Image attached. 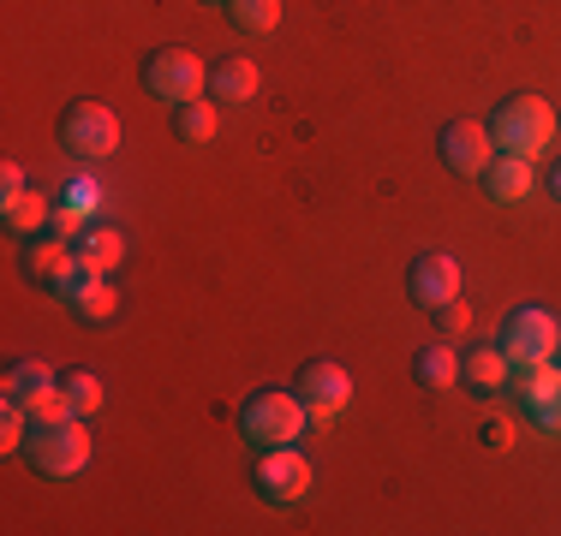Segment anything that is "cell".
Here are the masks:
<instances>
[{
    "label": "cell",
    "mask_w": 561,
    "mask_h": 536,
    "mask_svg": "<svg viewBox=\"0 0 561 536\" xmlns=\"http://www.w3.org/2000/svg\"><path fill=\"white\" fill-rule=\"evenodd\" d=\"M490 126V138H496V155H526V161H538L543 150L556 143V107L543 102V96H507L496 114L484 119Z\"/></svg>",
    "instance_id": "cell-1"
},
{
    "label": "cell",
    "mask_w": 561,
    "mask_h": 536,
    "mask_svg": "<svg viewBox=\"0 0 561 536\" xmlns=\"http://www.w3.org/2000/svg\"><path fill=\"white\" fill-rule=\"evenodd\" d=\"M239 429H245L257 447H293V441L311 429V411L293 387H257V394L239 406Z\"/></svg>",
    "instance_id": "cell-2"
},
{
    "label": "cell",
    "mask_w": 561,
    "mask_h": 536,
    "mask_svg": "<svg viewBox=\"0 0 561 536\" xmlns=\"http://www.w3.org/2000/svg\"><path fill=\"white\" fill-rule=\"evenodd\" d=\"M24 453H31V465H36L48 482H72V477L90 465V429H84V418L36 423L31 441H24Z\"/></svg>",
    "instance_id": "cell-3"
},
{
    "label": "cell",
    "mask_w": 561,
    "mask_h": 536,
    "mask_svg": "<svg viewBox=\"0 0 561 536\" xmlns=\"http://www.w3.org/2000/svg\"><path fill=\"white\" fill-rule=\"evenodd\" d=\"M144 90H150L156 102L180 107V102H192L209 90V66L197 60L192 48H156L150 60H144Z\"/></svg>",
    "instance_id": "cell-4"
},
{
    "label": "cell",
    "mask_w": 561,
    "mask_h": 536,
    "mask_svg": "<svg viewBox=\"0 0 561 536\" xmlns=\"http://www.w3.org/2000/svg\"><path fill=\"white\" fill-rule=\"evenodd\" d=\"M496 346L507 352V364H550L561 352V322L538 304H519V311H507Z\"/></svg>",
    "instance_id": "cell-5"
},
{
    "label": "cell",
    "mask_w": 561,
    "mask_h": 536,
    "mask_svg": "<svg viewBox=\"0 0 561 536\" xmlns=\"http://www.w3.org/2000/svg\"><path fill=\"white\" fill-rule=\"evenodd\" d=\"M60 143L72 155H84V161H102V155H114L119 150V119H114V107H102V102H72L60 114Z\"/></svg>",
    "instance_id": "cell-6"
},
{
    "label": "cell",
    "mask_w": 561,
    "mask_h": 536,
    "mask_svg": "<svg viewBox=\"0 0 561 536\" xmlns=\"http://www.w3.org/2000/svg\"><path fill=\"white\" fill-rule=\"evenodd\" d=\"M293 394L305 399L311 423H329V418H341L346 399H353V375H346L335 358H311V364L299 370V382H293Z\"/></svg>",
    "instance_id": "cell-7"
},
{
    "label": "cell",
    "mask_w": 561,
    "mask_h": 536,
    "mask_svg": "<svg viewBox=\"0 0 561 536\" xmlns=\"http://www.w3.org/2000/svg\"><path fill=\"white\" fill-rule=\"evenodd\" d=\"M443 161L460 179H484V167L496 161V138L484 119H448L443 126Z\"/></svg>",
    "instance_id": "cell-8"
},
{
    "label": "cell",
    "mask_w": 561,
    "mask_h": 536,
    "mask_svg": "<svg viewBox=\"0 0 561 536\" xmlns=\"http://www.w3.org/2000/svg\"><path fill=\"white\" fill-rule=\"evenodd\" d=\"M251 482H257L263 501L287 506V501H299V494L311 489V465H305L299 447H263V459H257V471H251Z\"/></svg>",
    "instance_id": "cell-9"
},
{
    "label": "cell",
    "mask_w": 561,
    "mask_h": 536,
    "mask_svg": "<svg viewBox=\"0 0 561 536\" xmlns=\"http://www.w3.org/2000/svg\"><path fill=\"white\" fill-rule=\"evenodd\" d=\"M19 263H24V275H31L43 292H60V280L78 268V245H72V238H60V233H31Z\"/></svg>",
    "instance_id": "cell-10"
},
{
    "label": "cell",
    "mask_w": 561,
    "mask_h": 536,
    "mask_svg": "<svg viewBox=\"0 0 561 536\" xmlns=\"http://www.w3.org/2000/svg\"><path fill=\"white\" fill-rule=\"evenodd\" d=\"M55 299H60L72 316H84V322H108V316L119 311V292L108 287V275H96V268H84V263H78L72 275L60 280Z\"/></svg>",
    "instance_id": "cell-11"
},
{
    "label": "cell",
    "mask_w": 561,
    "mask_h": 536,
    "mask_svg": "<svg viewBox=\"0 0 561 536\" xmlns=\"http://www.w3.org/2000/svg\"><path fill=\"white\" fill-rule=\"evenodd\" d=\"M407 292H412V304H424V311L460 299V263L443 257V250H424V257L407 268Z\"/></svg>",
    "instance_id": "cell-12"
},
{
    "label": "cell",
    "mask_w": 561,
    "mask_h": 536,
    "mask_svg": "<svg viewBox=\"0 0 561 536\" xmlns=\"http://www.w3.org/2000/svg\"><path fill=\"white\" fill-rule=\"evenodd\" d=\"M507 370H514V364H507V352L496 340H490V346H466V358H460V382L472 387V394H502Z\"/></svg>",
    "instance_id": "cell-13"
},
{
    "label": "cell",
    "mask_w": 561,
    "mask_h": 536,
    "mask_svg": "<svg viewBox=\"0 0 561 536\" xmlns=\"http://www.w3.org/2000/svg\"><path fill=\"white\" fill-rule=\"evenodd\" d=\"M72 245H78V263L96 268V275H114V268L126 263V250H131L119 226H84V233H78Z\"/></svg>",
    "instance_id": "cell-14"
},
{
    "label": "cell",
    "mask_w": 561,
    "mask_h": 536,
    "mask_svg": "<svg viewBox=\"0 0 561 536\" xmlns=\"http://www.w3.org/2000/svg\"><path fill=\"white\" fill-rule=\"evenodd\" d=\"M412 375H419L431 394H448V387H460V352H454V340L419 346V358H412Z\"/></svg>",
    "instance_id": "cell-15"
},
{
    "label": "cell",
    "mask_w": 561,
    "mask_h": 536,
    "mask_svg": "<svg viewBox=\"0 0 561 536\" xmlns=\"http://www.w3.org/2000/svg\"><path fill=\"white\" fill-rule=\"evenodd\" d=\"M257 84H263L257 66L233 54V60H216V66H209V90H204V96H216V102H251V96H257Z\"/></svg>",
    "instance_id": "cell-16"
},
{
    "label": "cell",
    "mask_w": 561,
    "mask_h": 536,
    "mask_svg": "<svg viewBox=\"0 0 561 536\" xmlns=\"http://www.w3.org/2000/svg\"><path fill=\"white\" fill-rule=\"evenodd\" d=\"M484 191L496 197V203H519V197H531V161L526 155H496L484 167Z\"/></svg>",
    "instance_id": "cell-17"
},
{
    "label": "cell",
    "mask_w": 561,
    "mask_h": 536,
    "mask_svg": "<svg viewBox=\"0 0 561 536\" xmlns=\"http://www.w3.org/2000/svg\"><path fill=\"white\" fill-rule=\"evenodd\" d=\"M173 138H180V143H209V138H216V102L192 96V102L173 107Z\"/></svg>",
    "instance_id": "cell-18"
},
{
    "label": "cell",
    "mask_w": 561,
    "mask_h": 536,
    "mask_svg": "<svg viewBox=\"0 0 561 536\" xmlns=\"http://www.w3.org/2000/svg\"><path fill=\"white\" fill-rule=\"evenodd\" d=\"M48 214H55V203H48L43 191H19V197H7V226L12 233H48Z\"/></svg>",
    "instance_id": "cell-19"
},
{
    "label": "cell",
    "mask_w": 561,
    "mask_h": 536,
    "mask_svg": "<svg viewBox=\"0 0 561 536\" xmlns=\"http://www.w3.org/2000/svg\"><path fill=\"white\" fill-rule=\"evenodd\" d=\"M556 382H561L556 358H550V364H514V370H507V387H514V399H519V406H538V399L550 394Z\"/></svg>",
    "instance_id": "cell-20"
},
{
    "label": "cell",
    "mask_w": 561,
    "mask_h": 536,
    "mask_svg": "<svg viewBox=\"0 0 561 536\" xmlns=\"http://www.w3.org/2000/svg\"><path fill=\"white\" fill-rule=\"evenodd\" d=\"M19 406L31 411V423H66V418H78V411H72V399H66V387H60V382H48V387H36V394H24Z\"/></svg>",
    "instance_id": "cell-21"
},
{
    "label": "cell",
    "mask_w": 561,
    "mask_h": 536,
    "mask_svg": "<svg viewBox=\"0 0 561 536\" xmlns=\"http://www.w3.org/2000/svg\"><path fill=\"white\" fill-rule=\"evenodd\" d=\"M60 387H66V399H72L78 418H96V411H102V375H96V370H72V375H60Z\"/></svg>",
    "instance_id": "cell-22"
},
{
    "label": "cell",
    "mask_w": 561,
    "mask_h": 536,
    "mask_svg": "<svg viewBox=\"0 0 561 536\" xmlns=\"http://www.w3.org/2000/svg\"><path fill=\"white\" fill-rule=\"evenodd\" d=\"M55 375H48L43 358H19V364H7V399H24L36 394V387H48Z\"/></svg>",
    "instance_id": "cell-23"
},
{
    "label": "cell",
    "mask_w": 561,
    "mask_h": 536,
    "mask_svg": "<svg viewBox=\"0 0 561 536\" xmlns=\"http://www.w3.org/2000/svg\"><path fill=\"white\" fill-rule=\"evenodd\" d=\"M227 12H233L239 31H251V36H263V31H275V24H280V0H233Z\"/></svg>",
    "instance_id": "cell-24"
},
{
    "label": "cell",
    "mask_w": 561,
    "mask_h": 536,
    "mask_svg": "<svg viewBox=\"0 0 561 536\" xmlns=\"http://www.w3.org/2000/svg\"><path fill=\"white\" fill-rule=\"evenodd\" d=\"M60 203H66V209H78V214L90 221V214L102 209V185L90 179V173H78V179H66V185H60Z\"/></svg>",
    "instance_id": "cell-25"
},
{
    "label": "cell",
    "mask_w": 561,
    "mask_h": 536,
    "mask_svg": "<svg viewBox=\"0 0 561 536\" xmlns=\"http://www.w3.org/2000/svg\"><path fill=\"white\" fill-rule=\"evenodd\" d=\"M436 340H454L460 346V334H472V311H466V299H448V304H436Z\"/></svg>",
    "instance_id": "cell-26"
},
{
    "label": "cell",
    "mask_w": 561,
    "mask_h": 536,
    "mask_svg": "<svg viewBox=\"0 0 561 536\" xmlns=\"http://www.w3.org/2000/svg\"><path fill=\"white\" fill-rule=\"evenodd\" d=\"M526 418L543 429V435H561V382L550 387V394L538 399V406H526Z\"/></svg>",
    "instance_id": "cell-27"
},
{
    "label": "cell",
    "mask_w": 561,
    "mask_h": 536,
    "mask_svg": "<svg viewBox=\"0 0 561 536\" xmlns=\"http://www.w3.org/2000/svg\"><path fill=\"white\" fill-rule=\"evenodd\" d=\"M84 214H78V209H66V203H55V214H48V233H60V238H78V233H84Z\"/></svg>",
    "instance_id": "cell-28"
},
{
    "label": "cell",
    "mask_w": 561,
    "mask_h": 536,
    "mask_svg": "<svg viewBox=\"0 0 561 536\" xmlns=\"http://www.w3.org/2000/svg\"><path fill=\"white\" fill-rule=\"evenodd\" d=\"M507 441H514V418H490V423H484V447H496V453H502Z\"/></svg>",
    "instance_id": "cell-29"
},
{
    "label": "cell",
    "mask_w": 561,
    "mask_h": 536,
    "mask_svg": "<svg viewBox=\"0 0 561 536\" xmlns=\"http://www.w3.org/2000/svg\"><path fill=\"white\" fill-rule=\"evenodd\" d=\"M19 191H31V185H24V167L7 161V167H0V197H19Z\"/></svg>",
    "instance_id": "cell-30"
},
{
    "label": "cell",
    "mask_w": 561,
    "mask_h": 536,
    "mask_svg": "<svg viewBox=\"0 0 561 536\" xmlns=\"http://www.w3.org/2000/svg\"><path fill=\"white\" fill-rule=\"evenodd\" d=\"M197 7H233V0H197Z\"/></svg>",
    "instance_id": "cell-31"
},
{
    "label": "cell",
    "mask_w": 561,
    "mask_h": 536,
    "mask_svg": "<svg viewBox=\"0 0 561 536\" xmlns=\"http://www.w3.org/2000/svg\"><path fill=\"white\" fill-rule=\"evenodd\" d=\"M556 197H561V167H556Z\"/></svg>",
    "instance_id": "cell-32"
}]
</instances>
